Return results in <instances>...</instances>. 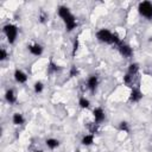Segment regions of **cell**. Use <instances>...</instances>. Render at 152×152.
<instances>
[{
  "label": "cell",
  "instance_id": "7a4b0ae2",
  "mask_svg": "<svg viewBox=\"0 0 152 152\" xmlns=\"http://www.w3.org/2000/svg\"><path fill=\"white\" fill-rule=\"evenodd\" d=\"M138 12L141 17L152 19V2L151 1H141L138 5Z\"/></svg>",
  "mask_w": 152,
  "mask_h": 152
},
{
  "label": "cell",
  "instance_id": "ac0fdd59",
  "mask_svg": "<svg viewBox=\"0 0 152 152\" xmlns=\"http://www.w3.org/2000/svg\"><path fill=\"white\" fill-rule=\"evenodd\" d=\"M118 129L121 131V132L128 133L129 132V124L127 121H120L119 122V126H118Z\"/></svg>",
  "mask_w": 152,
  "mask_h": 152
},
{
  "label": "cell",
  "instance_id": "7402d4cb",
  "mask_svg": "<svg viewBox=\"0 0 152 152\" xmlns=\"http://www.w3.org/2000/svg\"><path fill=\"white\" fill-rule=\"evenodd\" d=\"M78 74H80V71H78L77 66H76V65H71V68H70V72H69L70 77H75V76H78Z\"/></svg>",
  "mask_w": 152,
  "mask_h": 152
},
{
  "label": "cell",
  "instance_id": "5bb4252c",
  "mask_svg": "<svg viewBox=\"0 0 152 152\" xmlns=\"http://www.w3.org/2000/svg\"><path fill=\"white\" fill-rule=\"evenodd\" d=\"M139 72V64L138 63H131L128 65V69H127V74L132 75V76H137Z\"/></svg>",
  "mask_w": 152,
  "mask_h": 152
},
{
  "label": "cell",
  "instance_id": "44dd1931",
  "mask_svg": "<svg viewBox=\"0 0 152 152\" xmlns=\"http://www.w3.org/2000/svg\"><path fill=\"white\" fill-rule=\"evenodd\" d=\"M121 43H122V40L120 39V37H119L116 33H113V37H112V44H114V45L119 46Z\"/></svg>",
  "mask_w": 152,
  "mask_h": 152
},
{
  "label": "cell",
  "instance_id": "7c38bea8",
  "mask_svg": "<svg viewBox=\"0 0 152 152\" xmlns=\"http://www.w3.org/2000/svg\"><path fill=\"white\" fill-rule=\"evenodd\" d=\"M12 122H13L15 126H20V125H23V124L25 122V118H24V115L20 114V113H14L13 116H12Z\"/></svg>",
  "mask_w": 152,
  "mask_h": 152
},
{
  "label": "cell",
  "instance_id": "4316f807",
  "mask_svg": "<svg viewBox=\"0 0 152 152\" xmlns=\"http://www.w3.org/2000/svg\"><path fill=\"white\" fill-rule=\"evenodd\" d=\"M34 152H43V151H42V150H36Z\"/></svg>",
  "mask_w": 152,
  "mask_h": 152
},
{
  "label": "cell",
  "instance_id": "ffe728a7",
  "mask_svg": "<svg viewBox=\"0 0 152 152\" xmlns=\"http://www.w3.org/2000/svg\"><path fill=\"white\" fill-rule=\"evenodd\" d=\"M43 89H44V84H43L40 81H37V82L33 84V90H34V93L39 94V93L43 91Z\"/></svg>",
  "mask_w": 152,
  "mask_h": 152
},
{
  "label": "cell",
  "instance_id": "3957f363",
  "mask_svg": "<svg viewBox=\"0 0 152 152\" xmlns=\"http://www.w3.org/2000/svg\"><path fill=\"white\" fill-rule=\"evenodd\" d=\"M112 37H113V32H110L108 28H101L96 32V38L101 43L112 44Z\"/></svg>",
  "mask_w": 152,
  "mask_h": 152
},
{
  "label": "cell",
  "instance_id": "9a60e30c",
  "mask_svg": "<svg viewBox=\"0 0 152 152\" xmlns=\"http://www.w3.org/2000/svg\"><path fill=\"white\" fill-rule=\"evenodd\" d=\"M81 142H82V145H84V146H90V145L94 142V134H86V135L82 138Z\"/></svg>",
  "mask_w": 152,
  "mask_h": 152
},
{
  "label": "cell",
  "instance_id": "4fadbf2b",
  "mask_svg": "<svg viewBox=\"0 0 152 152\" xmlns=\"http://www.w3.org/2000/svg\"><path fill=\"white\" fill-rule=\"evenodd\" d=\"M45 145L50 150H55V148H57L59 146V141L57 139H55V138H49V139L45 140Z\"/></svg>",
  "mask_w": 152,
  "mask_h": 152
},
{
  "label": "cell",
  "instance_id": "6da1fadb",
  "mask_svg": "<svg viewBox=\"0 0 152 152\" xmlns=\"http://www.w3.org/2000/svg\"><path fill=\"white\" fill-rule=\"evenodd\" d=\"M2 31L7 38V42L10 44H13L18 36V27L14 24H6V25H4Z\"/></svg>",
  "mask_w": 152,
  "mask_h": 152
},
{
  "label": "cell",
  "instance_id": "277c9868",
  "mask_svg": "<svg viewBox=\"0 0 152 152\" xmlns=\"http://www.w3.org/2000/svg\"><path fill=\"white\" fill-rule=\"evenodd\" d=\"M62 20L64 21V25H65V28H66V31L68 32H71L74 28H76V26H77V20H76V18H75V15L70 12V13H68L66 15H64L63 18H62Z\"/></svg>",
  "mask_w": 152,
  "mask_h": 152
},
{
  "label": "cell",
  "instance_id": "e0dca14e",
  "mask_svg": "<svg viewBox=\"0 0 152 152\" xmlns=\"http://www.w3.org/2000/svg\"><path fill=\"white\" fill-rule=\"evenodd\" d=\"M134 77L135 76H132L129 74H126L124 76V83L126 86H128V87H133V84H134Z\"/></svg>",
  "mask_w": 152,
  "mask_h": 152
},
{
  "label": "cell",
  "instance_id": "d6986e66",
  "mask_svg": "<svg viewBox=\"0 0 152 152\" xmlns=\"http://www.w3.org/2000/svg\"><path fill=\"white\" fill-rule=\"evenodd\" d=\"M59 69H61V68H59L56 63H53V62L51 61V62L49 63V66H48V72H49V74H53V72H57Z\"/></svg>",
  "mask_w": 152,
  "mask_h": 152
},
{
  "label": "cell",
  "instance_id": "52a82bcc",
  "mask_svg": "<svg viewBox=\"0 0 152 152\" xmlns=\"http://www.w3.org/2000/svg\"><path fill=\"white\" fill-rule=\"evenodd\" d=\"M118 49H119L120 55H121L122 57H125V58H129V57H132V55H133V50H132V48H131L128 44L121 43V44L118 46Z\"/></svg>",
  "mask_w": 152,
  "mask_h": 152
},
{
  "label": "cell",
  "instance_id": "484cf974",
  "mask_svg": "<svg viewBox=\"0 0 152 152\" xmlns=\"http://www.w3.org/2000/svg\"><path fill=\"white\" fill-rule=\"evenodd\" d=\"M89 129H90V133H91V134H94V133L97 131V124H95V122H94V124H91V125L89 126Z\"/></svg>",
  "mask_w": 152,
  "mask_h": 152
},
{
  "label": "cell",
  "instance_id": "ba28073f",
  "mask_svg": "<svg viewBox=\"0 0 152 152\" xmlns=\"http://www.w3.org/2000/svg\"><path fill=\"white\" fill-rule=\"evenodd\" d=\"M142 99V93L139 88L137 87H132L131 88V93H129V101L131 102H139Z\"/></svg>",
  "mask_w": 152,
  "mask_h": 152
},
{
  "label": "cell",
  "instance_id": "d4e9b609",
  "mask_svg": "<svg viewBox=\"0 0 152 152\" xmlns=\"http://www.w3.org/2000/svg\"><path fill=\"white\" fill-rule=\"evenodd\" d=\"M46 19H48V15H46L44 12H40V15H39V21L44 24V23L46 21Z\"/></svg>",
  "mask_w": 152,
  "mask_h": 152
},
{
  "label": "cell",
  "instance_id": "8fae6325",
  "mask_svg": "<svg viewBox=\"0 0 152 152\" xmlns=\"http://www.w3.org/2000/svg\"><path fill=\"white\" fill-rule=\"evenodd\" d=\"M5 100H6L10 104L15 103V101H17L15 91H14L13 89H7V90H6V93H5Z\"/></svg>",
  "mask_w": 152,
  "mask_h": 152
},
{
  "label": "cell",
  "instance_id": "cb8c5ba5",
  "mask_svg": "<svg viewBox=\"0 0 152 152\" xmlns=\"http://www.w3.org/2000/svg\"><path fill=\"white\" fill-rule=\"evenodd\" d=\"M7 51L4 49V48H1L0 49V61H5L6 58H7Z\"/></svg>",
  "mask_w": 152,
  "mask_h": 152
},
{
  "label": "cell",
  "instance_id": "30bf717a",
  "mask_svg": "<svg viewBox=\"0 0 152 152\" xmlns=\"http://www.w3.org/2000/svg\"><path fill=\"white\" fill-rule=\"evenodd\" d=\"M13 76H14L15 82H18V83H21L23 84V83H26V81H27V75L23 70H20V69H17L14 71Z\"/></svg>",
  "mask_w": 152,
  "mask_h": 152
},
{
  "label": "cell",
  "instance_id": "5b68a950",
  "mask_svg": "<svg viewBox=\"0 0 152 152\" xmlns=\"http://www.w3.org/2000/svg\"><path fill=\"white\" fill-rule=\"evenodd\" d=\"M93 116H94V121L95 124L100 125L106 119V114H104V110L101 108V107H96L93 109Z\"/></svg>",
  "mask_w": 152,
  "mask_h": 152
},
{
  "label": "cell",
  "instance_id": "9c48e42d",
  "mask_svg": "<svg viewBox=\"0 0 152 152\" xmlns=\"http://www.w3.org/2000/svg\"><path fill=\"white\" fill-rule=\"evenodd\" d=\"M27 50H28L33 56H40V55L43 53V51H44L43 46H42L40 44H38V43L27 45Z\"/></svg>",
  "mask_w": 152,
  "mask_h": 152
},
{
  "label": "cell",
  "instance_id": "2e32d148",
  "mask_svg": "<svg viewBox=\"0 0 152 152\" xmlns=\"http://www.w3.org/2000/svg\"><path fill=\"white\" fill-rule=\"evenodd\" d=\"M78 106H80L82 109H87V108H89V107H90V101H89L87 97L81 96V97H80V100H78Z\"/></svg>",
  "mask_w": 152,
  "mask_h": 152
},
{
  "label": "cell",
  "instance_id": "8992f818",
  "mask_svg": "<svg viewBox=\"0 0 152 152\" xmlns=\"http://www.w3.org/2000/svg\"><path fill=\"white\" fill-rule=\"evenodd\" d=\"M99 86V77L96 75H90L87 78V88L89 89L90 93H95Z\"/></svg>",
  "mask_w": 152,
  "mask_h": 152
},
{
  "label": "cell",
  "instance_id": "603a6c76",
  "mask_svg": "<svg viewBox=\"0 0 152 152\" xmlns=\"http://www.w3.org/2000/svg\"><path fill=\"white\" fill-rule=\"evenodd\" d=\"M78 45H80V42H78V38H76V39L74 40V46H72V52H71L72 56H75L76 51L78 50Z\"/></svg>",
  "mask_w": 152,
  "mask_h": 152
},
{
  "label": "cell",
  "instance_id": "83f0119b",
  "mask_svg": "<svg viewBox=\"0 0 152 152\" xmlns=\"http://www.w3.org/2000/svg\"><path fill=\"white\" fill-rule=\"evenodd\" d=\"M75 152H80V150H76V151H75Z\"/></svg>",
  "mask_w": 152,
  "mask_h": 152
}]
</instances>
